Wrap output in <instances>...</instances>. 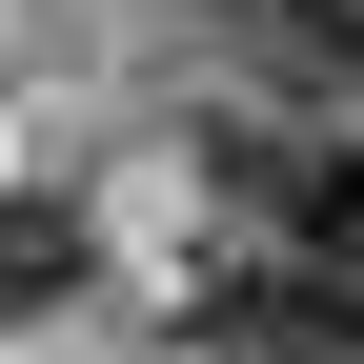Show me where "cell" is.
<instances>
[{"label": "cell", "instance_id": "277c9868", "mask_svg": "<svg viewBox=\"0 0 364 364\" xmlns=\"http://www.w3.org/2000/svg\"><path fill=\"white\" fill-rule=\"evenodd\" d=\"M223 21H243V0H223Z\"/></svg>", "mask_w": 364, "mask_h": 364}, {"label": "cell", "instance_id": "6da1fadb", "mask_svg": "<svg viewBox=\"0 0 364 364\" xmlns=\"http://www.w3.org/2000/svg\"><path fill=\"white\" fill-rule=\"evenodd\" d=\"M223 344H263V364H364V243H263V263H223Z\"/></svg>", "mask_w": 364, "mask_h": 364}, {"label": "cell", "instance_id": "3957f363", "mask_svg": "<svg viewBox=\"0 0 364 364\" xmlns=\"http://www.w3.org/2000/svg\"><path fill=\"white\" fill-rule=\"evenodd\" d=\"M61 284H81V203H0V324H41Z\"/></svg>", "mask_w": 364, "mask_h": 364}, {"label": "cell", "instance_id": "7a4b0ae2", "mask_svg": "<svg viewBox=\"0 0 364 364\" xmlns=\"http://www.w3.org/2000/svg\"><path fill=\"white\" fill-rule=\"evenodd\" d=\"M243 21H263V61L304 102H364V0H243Z\"/></svg>", "mask_w": 364, "mask_h": 364}]
</instances>
